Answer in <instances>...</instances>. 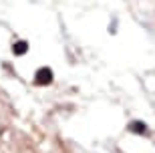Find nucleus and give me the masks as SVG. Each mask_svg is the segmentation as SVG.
<instances>
[{
    "mask_svg": "<svg viewBox=\"0 0 155 153\" xmlns=\"http://www.w3.org/2000/svg\"><path fill=\"white\" fill-rule=\"evenodd\" d=\"M51 81H52V71L48 67H42L36 71V75H35L36 85H51Z\"/></svg>",
    "mask_w": 155,
    "mask_h": 153,
    "instance_id": "nucleus-1",
    "label": "nucleus"
},
{
    "mask_svg": "<svg viewBox=\"0 0 155 153\" xmlns=\"http://www.w3.org/2000/svg\"><path fill=\"white\" fill-rule=\"evenodd\" d=\"M12 51H14V55H22V52L28 51V42L20 40V42H16V45H14V48H12Z\"/></svg>",
    "mask_w": 155,
    "mask_h": 153,
    "instance_id": "nucleus-2",
    "label": "nucleus"
},
{
    "mask_svg": "<svg viewBox=\"0 0 155 153\" xmlns=\"http://www.w3.org/2000/svg\"><path fill=\"white\" fill-rule=\"evenodd\" d=\"M129 129H131V131H135V133H145V131H147V127H145L143 123L135 121V123H131V125H129Z\"/></svg>",
    "mask_w": 155,
    "mask_h": 153,
    "instance_id": "nucleus-3",
    "label": "nucleus"
}]
</instances>
